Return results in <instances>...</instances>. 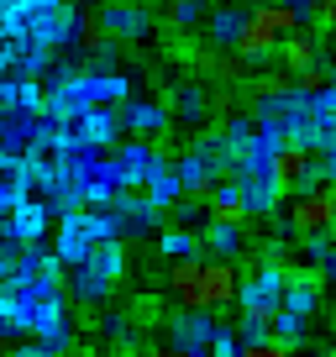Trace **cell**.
<instances>
[{
    "label": "cell",
    "instance_id": "30bf717a",
    "mask_svg": "<svg viewBox=\"0 0 336 357\" xmlns=\"http://www.w3.org/2000/svg\"><path fill=\"white\" fill-rule=\"evenodd\" d=\"M205 211L215 215V221H252V211H247V195H242V178L236 174H215L211 190H205Z\"/></svg>",
    "mask_w": 336,
    "mask_h": 357
},
{
    "label": "cell",
    "instance_id": "4fadbf2b",
    "mask_svg": "<svg viewBox=\"0 0 336 357\" xmlns=\"http://www.w3.org/2000/svg\"><path fill=\"white\" fill-rule=\"evenodd\" d=\"M279 178H284V190H310L315 178H321V158L310 153V147H300V142H289L284 137V147H279Z\"/></svg>",
    "mask_w": 336,
    "mask_h": 357
},
{
    "label": "cell",
    "instance_id": "4316f807",
    "mask_svg": "<svg viewBox=\"0 0 336 357\" xmlns=\"http://www.w3.org/2000/svg\"><path fill=\"white\" fill-rule=\"evenodd\" d=\"M305 331H310V315L289 310V305H279V310H273V336H279V342L305 347Z\"/></svg>",
    "mask_w": 336,
    "mask_h": 357
},
{
    "label": "cell",
    "instance_id": "83f0119b",
    "mask_svg": "<svg viewBox=\"0 0 336 357\" xmlns=\"http://www.w3.org/2000/svg\"><path fill=\"white\" fill-rule=\"evenodd\" d=\"M205 16V0H174V11H168V26L174 32H184V26H194Z\"/></svg>",
    "mask_w": 336,
    "mask_h": 357
},
{
    "label": "cell",
    "instance_id": "7c38bea8",
    "mask_svg": "<svg viewBox=\"0 0 336 357\" xmlns=\"http://www.w3.org/2000/svg\"><path fill=\"white\" fill-rule=\"evenodd\" d=\"M121 121H126V137H158L174 126V105L168 100H126L121 105Z\"/></svg>",
    "mask_w": 336,
    "mask_h": 357
},
{
    "label": "cell",
    "instance_id": "6da1fadb",
    "mask_svg": "<svg viewBox=\"0 0 336 357\" xmlns=\"http://www.w3.org/2000/svg\"><path fill=\"white\" fill-rule=\"evenodd\" d=\"M121 273H126V236H105L84 263L68 268V294H74L84 310H90V305H105L116 294V284H121Z\"/></svg>",
    "mask_w": 336,
    "mask_h": 357
},
{
    "label": "cell",
    "instance_id": "cb8c5ba5",
    "mask_svg": "<svg viewBox=\"0 0 336 357\" xmlns=\"http://www.w3.org/2000/svg\"><path fill=\"white\" fill-rule=\"evenodd\" d=\"M26 163H32V174L37 178H47V174H58V168H63V132H43L32 142V153H26Z\"/></svg>",
    "mask_w": 336,
    "mask_h": 357
},
{
    "label": "cell",
    "instance_id": "603a6c76",
    "mask_svg": "<svg viewBox=\"0 0 336 357\" xmlns=\"http://www.w3.org/2000/svg\"><path fill=\"white\" fill-rule=\"evenodd\" d=\"M174 168H179V184H184V195H205V190H211V178H215L211 158H205V153H194V147H184V153L174 158Z\"/></svg>",
    "mask_w": 336,
    "mask_h": 357
},
{
    "label": "cell",
    "instance_id": "277c9868",
    "mask_svg": "<svg viewBox=\"0 0 336 357\" xmlns=\"http://www.w3.org/2000/svg\"><path fill=\"white\" fill-rule=\"evenodd\" d=\"M215 326H221L215 305H179V315L168 321V347L179 357H205L215 342Z\"/></svg>",
    "mask_w": 336,
    "mask_h": 357
},
{
    "label": "cell",
    "instance_id": "ffe728a7",
    "mask_svg": "<svg viewBox=\"0 0 336 357\" xmlns=\"http://www.w3.org/2000/svg\"><path fill=\"white\" fill-rule=\"evenodd\" d=\"M236 284H242V273L231 268V257H205V305H215V310L236 305Z\"/></svg>",
    "mask_w": 336,
    "mask_h": 357
},
{
    "label": "cell",
    "instance_id": "8fae6325",
    "mask_svg": "<svg viewBox=\"0 0 336 357\" xmlns=\"http://www.w3.org/2000/svg\"><path fill=\"white\" fill-rule=\"evenodd\" d=\"M168 105H174V121L179 126H211L215 121V95L205 84H179L163 95Z\"/></svg>",
    "mask_w": 336,
    "mask_h": 357
},
{
    "label": "cell",
    "instance_id": "d6986e66",
    "mask_svg": "<svg viewBox=\"0 0 336 357\" xmlns=\"http://www.w3.org/2000/svg\"><path fill=\"white\" fill-rule=\"evenodd\" d=\"M321 47H326V43H321V26H315V22H305V26H294V32L279 43V58L294 68V74H300V68L321 63Z\"/></svg>",
    "mask_w": 336,
    "mask_h": 357
},
{
    "label": "cell",
    "instance_id": "9a60e30c",
    "mask_svg": "<svg viewBox=\"0 0 336 357\" xmlns=\"http://www.w3.org/2000/svg\"><path fill=\"white\" fill-rule=\"evenodd\" d=\"M111 153H116V163L126 168V178H132L137 190H142V184H147V174H153V168L163 163V153L153 147V137H121V142H116Z\"/></svg>",
    "mask_w": 336,
    "mask_h": 357
},
{
    "label": "cell",
    "instance_id": "f546056e",
    "mask_svg": "<svg viewBox=\"0 0 336 357\" xmlns=\"http://www.w3.org/2000/svg\"><path fill=\"white\" fill-rule=\"evenodd\" d=\"M211 352H215V357H231V352H242V336H236V326H215V342H211Z\"/></svg>",
    "mask_w": 336,
    "mask_h": 357
},
{
    "label": "cell",
    "instance_id": "7402d4cb",
    "mask_svg": "<svg viewBox=\"0 0 336 357\" xmlns=\"http://www.w3.org/2000/svg\"><path fill=\"white\" fill-rule=\"evenodd\" d=\"M158 252H163L168 263H179V257H205V236L194 231V226H163V231H158Z\"/></svg>",
    "mask_w": 336,
    "mask_h": 357
},
{
    "label": "cell",
    "instance_id": "d4e9b609",
    "mask_svg": "<svg viewBox=\"0 0 336 357\" xmlns=\"http://www.w3.org/2000/svg\"><path fill=\"white\" fill-rule=\"evenodd\" d=\"M200 236H205V252H211V257H236V252H242V226H236V221H215V215H211Z\"/></svg>",
    "mask_w": 336,
    "mask_h": 357
},
{
    "label": "cell",
    "instance_id": "52a82bcc",
    "mask_svg": "<svg viewBox=\"0 0 336 357\" xmlns=\"http://www.w3.org/2000/svg\"><path fill=\"white\" fill-rule=\"evenodd\" d=\"M279 43H284V26L273 22V11L268 6H252L247 32H242V43H236V58L258 68V63H268V58H279Z\"/></svg>",
    "mask_w": 336,
    "mask_h": 357
},
{
    "label": "cell",
    "instance_id": "836d02e7",
    "mask_svg": "<svg viewBox=\"0 0 336 357\" xmlns=\"http://www.w3.org/2000/svg\"><path fill=\"white\" fill-rule=\"evenodd\" d=\"M11 205H16V200H11V190L0 184V215H11Z\"/></svg>",
    "mask_w": 336,
    "mask_h": 357
},
{
    "label": "cell",
    "instance_id": "3957f363",
    "mask_svg": "<svg viewBox=\"0 0 336 357\" xmlns=\"http://www.w3.org/2000/svg\"><path fill=\"white\" fill-rule=\"evenodd\" d=\"M105 242V226H100V211L95 205H74V211L58 215V231H53V252L63 257L68 268L84 263L95 247Z\"/></svg>",
    "mask_w": 336,
    "mask_h": 357
},
{
    "label": "cell",
    "instance_id": "2e32d148",
    "mask_svg": "<svg viewBox=\"0 0 336 357\" xmlns=\"http://www.w3.org/2000/svg\"><path fill=\"white\" fill-rule=\"evenodd\" d=\"M168 294H174V305H205V257L168 263Z\"/></svg>",
    "mask_w": 336,
    "mask_h": 357
},
{
    "label": "cell",
    "instance_id": "4dcf8cb0",
    "mask_svg": "<svg viewBox=\"0 0 336 357\" xmlns=\"http://www.w3.org/2000/svg\"><path fill=\"white\" fill-rule=\"evenodd\" d=\"M16 257H22V247H0V289L16 279Z\"/></svg>",
    "mask_w": 336,
    "mask_h": 357
},
{
    "label": "cell",
    "instance_id": "ba28073f",
    "mask_svg": "<svg viewBox=\"0 0 336 357\" xmlns=\"http://www.w3.org/2000/svg\"><path fill=\"white\" fill-rule=\"evenodd\" d=\"M79 190H84V205H116L126 190H132V178H126V168L116 163V153H100L84 174H79Z\"/></svg>",
    "mask_w": 336,
    "mask_h": 357
},
{
    "label": "cell",
    "instance_id": "5bb4252c",
    "mask_svg": "<svg viewBox=\"0 0 336 357\" xmlns=\"http://www.w3.org/2000/svg\"><path fill=\"white\" fill-rule=\"evenodd\" d=\"M63 126H74L79 137H90V142H100L105 153H111L116 142L126 137V121H121V105H95V111H84L79 121H63Z\"/></svg>",
    "mask_w": 336,
    "mask_h": 357
},
{
    "label": "cell",
    "instance_id": "5b68a950",
    "mask_svg": "<svg viewBox=\"0 0 336 357\" xmlns=\"http://www.w3.org/2000/svg\"><path fill=\"white\" fill-rule=\"evenodd\" d=\"M284 289H289V268H284V263H252V273L236 284V310L273 315L284 305Z\"/></svg>",
    "mask_w": 336,
    "mask_h": 357
},
{
    "label": "cell",
    "instance_id": "9c48e42d",
    "mask_svg": "<svg viewBox=\"0 0 336 357\" xmlns=\"http://www.w3.org/2000/svg\"><path fill=\"white\" fill-rule=\"evenodd\" d=\"M95 26H100V32H111L121 47H126V43H147V37H153V16H147L137 0H105L100 16H95Z\"/></svg>",
    "mask_w": 336,
    "mask_h": 357
},
{
    "label": "cell",
    "instance_id": "e0dca14e",
    "mask_svg": "<svg viewBox=\"0 0 336 357\" xmlns=\"http://www.w3.org/2000/svg\"><path fill=\"white\" fill-rule=\"evenodd\" d=\"M0 221L11 226L22 242H43V236H47V221H53V211H47L43 195H26V200H16L11 215H0Z\"/></svg>",
    "mask_w": 336,
    "mask_h": 357
},
{
    "label": "cell",
    "instance_id": "44dd1931",
    "mask_svg": "<svg viewBox=\"0 0 336 357\" xmlns=\"http://www.w3.org/2000/svg\"><path fill=\"white\" fill-rule=\"evenodd\" d=\"M142 195L158 205V211H179V200H184V184H179V168H174V158H163V163H158L153 174H147Z\"/></svg>",
    "mask_w": 336,
    "mask_h": 357
},
{
    "label": "cell",
    "instance_id": "7a4b0ae2",
    "mask_svg": "<svg viewBox=\"0 0 336 357\" xmlns=\"http://www.w3.org/2000/svg\"><path fill=\"white\" fill-rule=\"evenodd\" d=\"M284 226L294 236H315V231H336V184L315 178L310 190H294L284 205Z\"/></svg>",
    "mask_w": 336,
    "mask_h": 357
},
{
    "label": "cell",
    "instance_id": "1f68e13d",
    "mask_svg": "<svg viewBox=\"0 0 336 357\" xmlns=\"http://www.w3.org/2000/svg\"><path fill=\"white\" fill-rule=\"evenodd\" d=\"M315 26H321V32H336V0H315Z\"/></svg>",
    "mask_w": 336,
    "mask_h": 357
},
{
    "label": "cell",
    "instance_id": "484cf974",
    "mask_svg": "<svg viewBox=\"0 0 336 357\" xmlns=\"http://www.w3.org/2000/svg\"><path fill=\"white\" fill-rule=\"evenodd\" d=\"M236 336H242V352H258V347L273 336V315H263V310H242V321H236Z\"/></svg>",
    "mask_w": 336,
    "mask_h": 357
},
{
    "label": "cell",
    "instance_id": "f1b7e54d",
    "mask_svg": "<svg viewBox=\"0 0 336 357\" xmlns=\"http://www.w3.org/2000/svg\"><path fill=\"white\" fill-rule=\"evenodd\" d=\"M126 331H132V315H121V310L100 315V336H111L116 347H126Z\"/></svg>",
    "mask_w": 336,
    "mask_h": 357
},
{
    "label": "cell",
    "instance_id": "ac0fdd59",
    "mask_svg": "<svg viewBox=\"0 0 336 357\" xmlns=\"http://www.w3.org/2000/svg\"><path fill=\"white\" fill-rule=\"evenodd\" d=\"M247 6H221V11L211 16V26H205V43H211V53H236V43H242L247 32Z\"/></svg>",
    "mask_w": 336,
    "mask_h": 357
},
{
    "label": "cell",
    "instance_id": "d6a6232c",
    "mask_svg": "<svg viewBox=\"0 0 336 357\" xmlns=\"http://www.w3.org/2000/svg\"><path fill=\"white\" fill-rule=\"evenodd\" d=\"M315 263H321V273H326V284H336V242L326 247L321 257H315Z\"/></svg>",
    "mask_w": 336,
    "mask_h": 357
},
{
    "label": "cell",
    "instance_id": "8992f818",
    "mask_svg": "<svg viewBox=\"0 0 336 357\" xmlns=\"http://www.w3.org/2000/svg\"><path fill=\"white\" fill-rule=\"evenodd\" d=\"M242 195H247V211H252V221H268L273 211H279V200L289 190H284V178H279V158L273 163H252V168H242Z\"/></svg>",
    "mask_w": 336,
    "mask_h": 357
},
{
    "label": "cell",
    "instance_id": "e575fe53",
    "mask_svg": "<svg viewBox=\"0 0 336 357\" xmlns=\"http://www.w3.org/2000/svg\"><path fill=\"white\" fill-rule=\"evenodd\" d=\"M289 6H300V11H305V22H315V0H289Z\"/></svg>",
    "mask_w": 336,
    "mask_h": 357
}]
</instances>
